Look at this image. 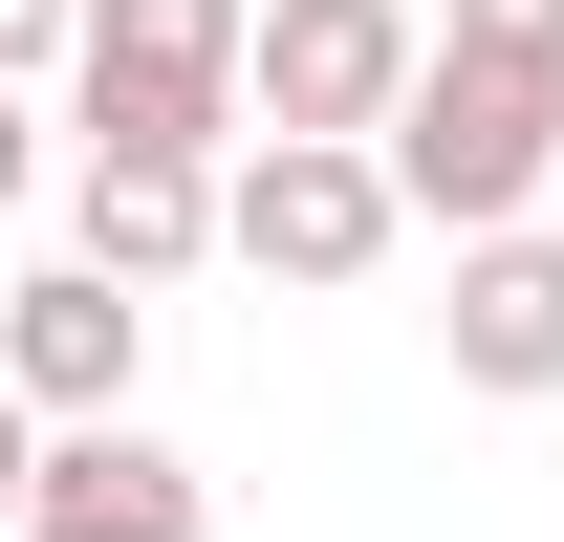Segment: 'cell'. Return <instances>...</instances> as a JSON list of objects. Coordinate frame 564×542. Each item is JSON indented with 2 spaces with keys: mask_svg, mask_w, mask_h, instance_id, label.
I'll list each match as a JSON object with an SVG mask.
<instances>
[{
  "mask_svg": "<svg viewBox=\"0 0 564 542\" xmlns=\"http://www.w3.org/2000/svg\"><path fill=\"white\" fill-rule=\"evenodd\" d=\"M391 196L434 217V239H499V217H543V174H564V66L543 44H456L434 22V66H413V109H391Z\"/></svg>",
  "mask_w": 564,
  "mask_h": 542,
  "instance_id": "6da1fadb",
  "label": "cell"
},
{
  "mask_svg": "<svg viewBox=\"0 0 564 542\" xmlns=\"http://www.w3.org/2000/svg\"><path fill=\"white\" fill-rule=\"evenodd\" d=\"M261 131V0H87L66 152H239Z\"/></svg>",
  "mask_w": 564,
  "mask_h": 542,
  "instance_id": "7a4b0ae2",
  "label": "cell"
},
{
  "mask_svg": "<svg viewBox=\"0 0 564 542\" xmlns=\"http://www.w3.org/2000/svg\"><path fill=\"white\" fill-rule=\"evenodd\" d=\"M391 239H413V196H391L369 131H239V152H217V261H261V282H369Z\"/></svg>",
  "mask_w": 564,
  "mask_h": 542,
  "instance_id": "3957f363",
  "label": "cell"
},
{
  "mask_svg": "<svg viewBox=\"0 0 564 542\" xmlns=\"http://www.w3.org/2000/svg\"><path fill=\"white\" fill-rule=\"evenodd\" d=\"M131 369H152V282H109V261H44V282H0V391L44 412V434L131 412Z\"/></svg>",
  "mask_w": 564,
  "mask_h": 542,
  "instance_id": "277c9868",
  "label": "cell"
},
{
  "mask_svg": "<svg viewBox=\"0 0 564 542\" xmlns=\"http://www.w3.org/2000/svg\"><path fill=\"white\" fill-rule=\"evenodd\" d=\"M434 66L413 0H261V131H391Z\"/></svg>",
  "mask_w": 564,
  "mask_h": 542,
  "instance_id": "5b68a950",
  "label": "cell"
},
{
  "mask_svg": "<svg viewBox=\"0 0 564 542\" xmlns=\"http://www.w3.org/2000/svg\"><path fill=\"white\" fill-rule=\"evenodd\" d=\"M0 542H217V477L174 434H131V412H87V434H44V499Z\"/></svg>",
  "mask_w": 564,
  "mask_h": 542,
  "instance_id": "8992f818",
  "label": "cell"
},
{
  "mask_svg": "<svg viewBox=\"0 0 564 542\" xmlns=\"http://www.w3.org/2000/svg\"><path fill=\"white\" fill-rule=\"evenodd\" d=\"M434 347H456V391H499V412H543V391H564V239H543V217L456 239V304H434Z\"/></svg>",
  "mask_w": 564,
  "mask_h": 542,
  "instance_id": "52a82bcc",
  "label": "cell"
},
{
  "mask_svg": "<svg viewBox=\"0 0 564 542\" xmlns=\"http://www.w3.org/2000/svg\"><path fill=\"white\" fill-rule=\"evenodd\" d=\"M66 261H109V282L217 261V152H66Z\"/></svg>",
  "mask_w": 564,
  "mask_h": 542,
  "instance_id": "ba28073f",
  "label": "cell"
},
{
  "mask_svg": "<svg viewBox=\"0 0 564 542\" xmlns=\"http://www.w3.org/2000/svg\"><path fill=\"white\" fill-rule=\"evenodd\" d=\"M66 44H87V0H0V87H44Z\"/></svg>",
  "mask_w": 564,
  "mask_h": 542,
  "instance_id": "9c48e42d",
  "label": "cell"
},
{
  "mask_svg": "<svg viewBox=\"0 0 564 542\" xmlns=\"http://www.w3.org/2000/svg\"><path fill=\"white\" fill-rule=\"evenodd\" d=\"M456 44H543L564 66V0H456Z\"/></svg>",
  "mask_w": 564,
  "mask_h": 542,
  "instance_id": "30bf717a",
  "label": "cell"
},
{
  "mask_svg": "<svg viewBox=\"0 0 564 542\" xmlns=\"http://www.w3.org/2000/svg\"><path fill=\"white\" fill-rule=\"evenodd\" d=\"M44 196V109H22V87H0V217Z\"/></svg>",
  "mask_w": 564,
  "mask_h": 542,
  "instance_id": "8fae6325",
  "label": "cell"
},
{
  "mask_svg": "<svg viewBox=\"0 0 564 542\" xmlns=\"http://www.w3.org/2000/svg\"><path fill=\"white\" fill-rule=\"evenodd\" d=\"M22 499H44V412L0 391V521H22Z\"/></svg>",
  "mask_w": 564,
  "mask_h": 542,
  "instance_id": "7c38bea8",
  "label": "cell"
}]
</instances>
